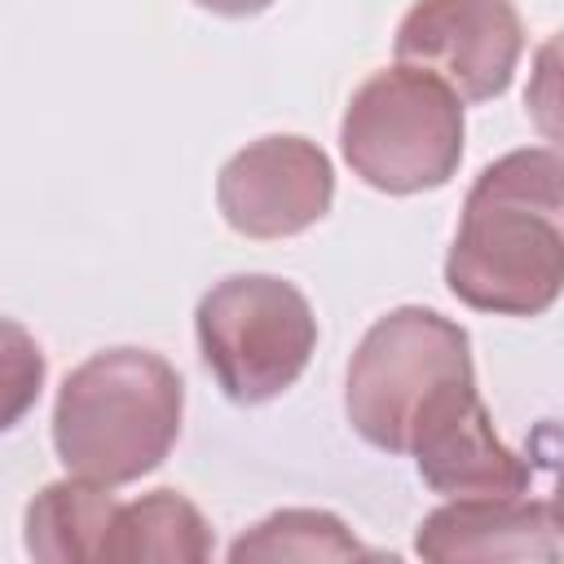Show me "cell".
Returning <instances> with one entry per match:
<instances>
[{"label":"cell","mask_w":564,"mask_h":564,"mask_svg":"<svg viewBox=\"0 0 564 564\" xmlns=\"http://www.w3.org/2000/svg\"><path fill=\"white\" fill-rule=\"evenodd\" d=\"M524 115L542 141L564 150V31L538 44L529 84H524Z\"/></svg>","instance_id":"4fadbf2b"},{"label":"cell","mask_w":564,"mask_h":564,"mask_svg":"<svg viewBox=\"0 0 564 564\" xmlns=\"http://www.w3.org/2000/svg\"><path fill=\"white\" fill-rule=\"evenodd\" d=\"M414 551L432 564H463V560L555 564L564 555V542L546 502L520 494H467L423 516L414 533Z\"/></svg>","instance_id":"9c48e42d"},{"label":"cell","mask_w":564,"mask_h":564,"mask_svg":"<svg viewBox=\"0 0 564 564\" xmlns=\"http://www.w3.org/2000/svg\"><path fill=\"white\" fill-rule=\"evenodd\" d=\"M551 520H555V529H560V538H564V463H560V471H555V489H551Z\"/></svg>","instance_id":"9a60e30c"},{"label":"cell","mask_w":564,"mask_h":564,"mask_svg":"<svg viewBox=\"0 0 564 564\" xmlns=\"http://www.w3.org/2000/svg\"><path fill=\"white\" fill-rule=\"evenodd\" d=\"M405 454L432 494H524L529 463L507 449L476 392V375L445 383L410 427Z\"/></svg>","instance_id":"ba28073f"},{"label":"cell","mask_w":564,"mask_h":564,"mask_svg":"<svg viewBox=\"0 0 564 564\" xmlns=\"http://www.w3.org/2000/svg\"><path fill=\"white\" fill-rule=\"evenodd\" d=\"M339 150L379 194L441 189L463 163V97L427 70L383 66L348 97Z\"/></svg>","instance_id":"3957f363"},{"label":"cell","mask_w":564,"mask_h":564,"mask_svg":"<svg viewBox=\"0 0 564 564\" xmlns=\"http://www.w3.org/2000/svg\"><path fill=\"white\" fill-rule=\"evenodd\" d=\"M445 286L494 317H538L564 295V150L524 145L480 167L445 251Z\"/></svg>","instance_id":"6da1fadb"},{"label":"cell","mask_w":564,"mask_h":564,"mask_svg":"<svg viewBox=\"0 0 564 564\" xmlns=\"http://www.w3.org/2000/svg\"><path fill=\"white\" fill-rule=\"evenodd\" d=\"M198 9H212L220 18H251V13H264L273 0H194Z\"/></svg>","instance_id":"5bb4252c"},{"label":"cell","mask_w":564,"mask_h":564,"mask_svg":"<svg viewBox=\"0 0 564 564\" xmlns=\"http://www.w3.org/2000/svg\"><path fill=\"white\" fill-rule=\"evenodd\" d=\"M115 511L110 485L53 480L26 502V551L35 560H101Z\"/></svg>","instance_id":"8fae6325"},{"label":"cell","mask_w":564,"mask_h":564,"mask_svg":"<svg viewBox=\"0 0 564 564\" xmlns=\"http://www.w3.org/2000/svg\"><path fill=\"white\" fill-rule=\"evenodd\" d=\"M212 555V524L203 511L176 494L154 489L137 502H119L101 560H163V564H198Z\"/></svg>","instance_id":"30bf717a"},{"label":"cell","mask_w":564,"mask_h":564,"mask_svg":"<svg viewBox=\"0 0 564 564\" xmlns=\"http://www.w3.org/2000/svg\"><path fill=\"white\" fill-rule=\"evenodd\" d=\"M198 352L234 405L282 397L317 348V317L300 286L273 273H234L194 308Z\"/></svg>","instance_id":"277c9868"},{"label":"cell","mask_w":564,"mask_h":564,"mask_svg":"<svg viewBox=\"0 0 564 564\" xmlns=\"http://www.w3.org/2000/svg\"><path fill=\"white\" fill-rule=\"evenodd\" d=\"M392 53L401 66L445 79L463 101H494L520 66L524 22L511 0H414Z\"/></svg>","instance_id":"8992f818"},{"label":"cell","mask_w":564,"mask_h":564,"mask_svg":"<svg viewBox=\"0 0 564 564\" xmlns=\"http://www.w3.org/2000/svg\"><path fill=\"white\" fill-rule=\"evenodd\" d=\"M216 203L242 238H291L313 229L335 203V167L308 137H260L216 176Z\"/></svg>","instance_id":"52a82bcc"},{"label":"cell","mask_w":564,"mask_h":564,"mask_svg":"<svg viewBox=\"0 0 564 564\" xmlns=\"http://www.w3.org/2000/svg\"><path fill=\"white\" fill-rule=\"evenodd\" d=\"M185 383L150 348H101L79 361L53 401V449L62 467L93 485H132L176 445Z\"/></svg>","instance_id":"7a4b0ae2"},{"label":"cell","mask_w":564,"mask_h":564,"mask_svg":"<svg viewBox=\"0 0 564 564\" xmlns=\"http://www.w3.org/2000/svg\"><path fill=\"white\" fill-rule=\"evenodd\" d=\"M361 555H370V551L348 533V524L317 507L273 511L229 546L234 564H247V560H361Z\"/></svg>","instance_id":"7c38bea8"},{"label":"cell","mask_w":564,"mask_h":564,"mask_svg":"<svg viewBox=\"0 0 564 564\" xmlns=\"http://www.w3.org/2000/svg\"><path fill=\"white\" fill-rule=\"evenodd\" d=\"M467 375H476L467 330L436 308L401 304L361 335L344 379V414L366 445L405 454L423 405Z\"/></svg>","instance_id":"5b68a950"}]
</instances>
